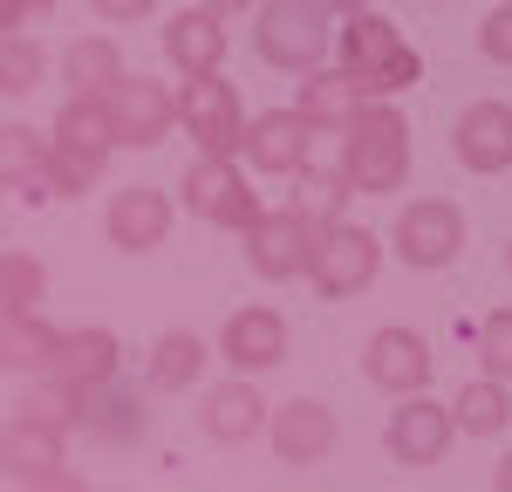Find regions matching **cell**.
<instances>
[{
    "instance_id": "cell-12",
    "label": "cell",
    "mask_w": 512,
    "mask_h": 492,
    "mask_svg": "<svg viewBox=\"0 0 512 492\" xmlns=\"http://www.w3.org/2000/svg\"><path fill=\"white\" fill-rule=\"evenodd\" d=\"M171 219H178L171 192H158V185H130V192H117V199H110L103 233H110V246H117V253H158V246L171 240Z\"/></svg>"
},
{
    "instance_id": "cell-15",
    "label": "cell",
    "mask_w": 512,
    "mask_h": 492,
    "mask_svg": "<svg viewBox=\"0 0 512 492\" xmlns=\"http://www.w3.org/2000/svg\"><path fill=\"white\" fill-rule=\"evenodd\" d=\"M267 438H274L280 465H321L335 451V438H342V424H335V410L321 404V397H294V404L274 410Z\"/></svg>"
},
{
    "instance_id": "cell-18",
    "label": "cell",
    "mask_w": 512,
    "mask_h": 492,
    "mask_svg": "<svg viewBox=\"0 0 512 492\" xmlns=\"http://www.w3.org/2000/svg\"><path fill=\"white\" fill-rule=\"evenodd\" d=\"M308 137H315V123L301 117V110H267V117H253V130H246V164L267 171V178H301Z\"/></svg>"
},
{
    "instance_id": "cell-14",
    "label": "cell",
    "mask_w": 512,
    "mask_h": 492,
    "mask_svg": "<svg viewBox=\"0 0 512 492\" xmlns=\"http://www.w3.org/2000/svg\"><path fill=\"white\" fill-rule=\"evenodd\" d=\"M117 130L130 151H151L171 137V123H178V89H164L158 76H123L117 82Z\"/></svg>"
},
{
    "instance_id": "cell-28",
    "label": "cell",
    "mask_w": 512,
    "mask_h": 492,
    "mask_svg": "<svg viewBox=\"0 0 512 492\" xmlns=\"http://www.w3.org/2000/svg\"><path fill=\"white\" fill-rule=\"evenodd\" d=\"M41 294H48V267L35 253L7 246L0 253V315H41Z\"/></svg>"
},
{
    "instance_id": "cell-21",
    "label": "cell",
    "mask_w": 512,
    "mask_h": 492,
    "mask_svg": "<svg viewBox=\"0 0 512 492\" xmlns=\"http://www.w3.org/2000/svg\"><path fill=\"white\" fill-rule=\"evenodd\" d=\"M55 144H76V151H96V158H110L123 144L117 130V103L110 96H69L62 110H55V130H48Z\"/></svg>"
},
{
    "instance_id": "cell-24",
    "label": "cell",
    "mask_w": 512,
    "mask_h": 492,
    "mask_svg": "<svg viewBox=\"0 0 512 492\" xmlns=\"http://www.w3.org/2000/svg\"><path fill=\"white\" fill-rule=\"evenodd\" d=\"M62 76L76 82L69 96H117V82L130 76V69H123V48L110 35H82V41H69V55H62Z\"/></svg>"
},
{
    "instance_id": "cell-2",
    "label": "cell",
    "mask_w": 512,
    "mask_h": 492,
    "mask_svg": "<svg viewBox=\"0 0 512 492\" xmlns=\"http://www.w3.org/2000/svg\"><path fill=\"white\" fill-rule=\"evenodd\" d=\"M342 171L362 199H383V192H403L410 178V123L396 103H362L342 130Z\"/></svg>"
},
{
    "instance_id": "cell-5",
    "label": "cell",
    "mask_w": 512,
    "mask_h": 492,
    "mask_svg": "<svg viewBox=\"0 0 512 492\" xmlns=\"http://www.w3.org/2000/svg\"><path fill=\"white\" fill-rule=\"evenodd\" d=\"M321 226L315 212H301V205H280V212H260V226L246 233V260H253V274L260 281H294V274H308L321 253Z\"/></svg>"
},
{
    "instance_id": "cell-4",
    "label": "cell",
    "mask_w": 512,
    "mask_h": 492,
    "mask_svg": "<svg viewBox=\"0 0 512 492\" xmlns=\"http://www.w3.org/2000/svg\"><path fill=\"white\" fill-rule=\"evenodd\" d=\"M178 123L198 144V158H239L246 151V130L253 117L239 110V89L226 76H185L178 89Z\"/></svg>"
},
{
    "instance_id": "cell-40",
    "label": "cell",
    "mask_w": 512,
    "mask_h": 492,
    "mask_svg": "<svg viewBox=\"0 0 512 492\" xmlns=\"http://www.w3.org/2000/svg\"><path fill=\"white\" fill-rule=\"evenodd\" d=\"M321 7H328V14H335V21H349V14H362V7H369V0H321Z\"/></svg>"
},
{
    "instance_id": "cell-1",
    "label": "cell",
    "mask_w": 512,
    "mask_h": 492,
    "mask_svg": "<svg viewBox=\"0 0 512 492\" xmlns=\"http://www.w3.org/2000/svg\"><path fill=\"white\" fill-rule=\"evenodd\" d=\"M335 55H342L349 82L362 89V103H390L396 89H410L424 76V55L403 41V28L383 21V14H369V7L335 28Z\"/></svg>"
},
{
    "instance_id": "cell-41",
    "label": "cell",
    "mask_w": 512,
    "mask_h": 492,
    "mask_svg": "<svg viewBox=\"0 0 512 492\" xmlns=\"http://www.w3.org/2000/svg\"><path fill=\"white\" fill-rule=\"evenodd\" d=\"M506 267H512V246H506Z\"/></svg>"
},
{
    "instance_id": "cell-13",
    "label": "cell",
    "mask_w": 512,
    "mask_h": 492,
    "mask_svg": "<svg viewBox=\"0 0 512 492\" xmlns=\"http://www.w3.org/2000/svg\"><path fill=\"white\" fill-rule=\"evenodd\" d=\"M451 158L478 171V178H492V171H512V103H472V110H458L451 123Z\"/></svg>"
},
{
    "instance_id": "cell-27",
    "label": "cell",
    "mask_w": 512,
    "mask_h": 492,
    "mask_svg": "<svg viewBox=\"0 0 512 492\" xmlns=\"http://www.w3.org/2000/svg\"><path fill=\"white\" fill-rule=\"evenodd\" d=\"M205 342H198L192 328H171L151 342V390H192L198 376H205Z\"/></svg>"
},
{
    "instance_id": "cell-23",
    "label": "cell",
    "mask_w": 512,
    "mask_h": 492,
    "mask_svg": "<svg viewBox=\"0 0 512 492\" xmlns=\"http://www.w3.org/2000/svg\"><path fill=\"white\" fill-rule=\"evenodd\" d=\"M294 110L315 130H349V117L362 110V89L349 82V69H308L294 89Z\"/></svg>"
},
{
    "instance_id": "cell-38",
    "label": "cell",
    "mask_w": 512,
    "mask_h": 492,
    "mask_svg": "<svg viewBox=\"0 0 512 492\" xmlns=\"http://www.w3.org/2000/svg\"><path fill=\"white\" fill-rule=\"evenodd\" d=\"M28 492H82V486H76V472H55V479H35Z\"/></svg>"
},
{
    "instance_id": "cell-16",
    "label": "cell",
    "mask_w": 512,
    "mask_h": 492,
    "mask_svg": "<svg viewBox=\"0 0 512 492\" xmlns=\"http://www.w3.org/2000/svg\"><path fill=\"white\" fill-rule=\"evenodd\" d=\"M226 48H233L226 14H212V7H185V14L164 21V62L185 69V76H219Z\"/></svg>"
},
{
    "instance_id": "cell-11",
    "label": "cell",
    "mask_w": 512,
    "mask_h": 492,
    "mask_svg": "<svg viewBox=\"0 0 512 492\" xmlns=\"http://www.w3.org/2000/svg\"><path fill=\"white\" fill-rule=\"evenodd\" d=\"M219 356L233 363V376H260V369L287 363V315L280 308H233L219 328Z\"/></svg>"
},
{
    "instance_id": "cell-19",
    "label": "cell",
    "mask_w": 512,
    "mask_h": 492,
    "mask_svg": "<svg viewBox=\"0 0 512 492\" xmlns=\"http://www.w3.org/2000/svg\"><path fill=\"white\" fill-rule=\"evenodd\" d=\"M274 424V404L233 376V383H219V390H205V438H219V445H246V438H260Z\"/></svg>"
},
{
    "instance_id": "cell-29",
    "label": "cell",
    "mask_w": 512,
    "mask_h": 492,
    "mask_svg": "<svg viewBox=\"0 0 512 492\" xmlns=\"http://www.w3.org/2000/svg\"><path fill=\"white\" fill-rule=\"evenodd\" d=\"M48 151H55V137H41L28 123H7L0 130V178H7V192H28V178L48 171Z\"/></svg>"
},
{
    "instance_id": "cell-36",
    "label": "cell",
    "mask_w": 512,
    "mask_h": 492,
    "mask_svg": "<svg viewBox=\"0 0 512 492\" xmlns=\"http://www.w3.org/2000/svg\"><path fill=\"white\" fill-rule=\"evenodd\" d=\"M103 21H144V14H158V0H89Z\"/></svg>"
},
{
    "instance_id": "cell-30",
    "label": "cell",
    "mask_w": 512,
    "mask_h": 492,
    "mask_svg": "<svg viewBox=\"0 0 512 492\" xmlns=\"http://www.w3.org/2000/svg\"><path fill=\"white\" fill-rule=\"evenodd\" d=\"M89 431L110 438V445H130V438H144V404L123 397L117 383H110V390H96V404H89Z\"/></svg>"
},
{
    "instance_id": "cell-31",
    "label": "cell",
    "mask_w": 512,
    "mask_h": 492,
    "mask_svg": "<svg viewBox=\"0 0 512 492\" xmlns=\"http://www.w3.org/2000/svg\"><path fill=\"white\" fill-rule=\"evenodd\" d=\"M96 178H103V158H96V151H76V144H55V151H48V171H41V185L62 192V199L89 192Z\"/></svg>"
},
{
    "instance_id": "cell-20",
    "label": "cell",
    "mask_w": 512,
    "mask_h": 492,
    "mask_svg": "<svg viewBox=\"0 0 512 492\" xmlns=\"http://www.w3.org/2000/svg\"><path fill=\"white\" fill-rule=\"evenodd\" d=\"M62 349H69V335L48 328L41 315H0V356H7V369H21V376H55V369H62Z\"/></svg>"
},
{
    "instance_id": "cell-6",
    "label": "cell",
    "mask_w": 512,
    "mask_h": 492,
    "mask_svg": "<svg viewBox=\"0 0 512 492\" xmlns=\"http://www.w3.org/2000/svg\"><path fill=\"white\" fill-rule=\"evenodd\" d=\"M185 212L205 219V226H226V233H253L260 226V199L239 178V158H198L185 171Z\"/></svg>"
},
{
    "instance_id": "cell-26",
    "label": "cell",
    "mask_w": 512,
    "mask_h": 492,
    "mask_svg": "<svg viewBox=\"0 0 512 492\" xmlns=\"http://www.w3.org/2000/svg\"><path fill=\"white\" fill-rule=\"evenodd\" d=\"M89 404H96V390H82L69 376H41L35 390L21 397V417H41V424H55V431H82V424H89Z\"/></svg>"
},
{
    "instance_id": "cell-39",
    "label": "cell",
    "mask_w": 512,
    "mask_h": 492,
    "mask_svg": "<svg viewBox=\"0 0 512 492\" xmlns=\"http://www.w3.org/2000/svg\"><path fill=\"white\" fill-rule=\"evenodd\" d=\"M492 492H512V451L499 458V465H492Z\"/></svg>"
},
{
    "instance_id": "cell-3",
    "label": "cell",
    "mask_w": 512,
    "mask_h": 492,
    "mask_svg": "<svg viewBox=\"0 0 512 492\" xmlns=\"http://www.w3.org/2000/svg\"><path fill=\"white\" fill-rule=\"evenodd\" d=\"M328 21H335V14H328L321 0H267V7L253 14V48H260V62L308 76V69H321V55L335 48V28H328Z\"/></svg>"
},
{
    "instance_id": "cell-32",
    "label": "cell",
    "mask_w": 512,
    "mask_h": 492,
    "mask_svg": "<svg viewBox=\"0 0 512 492\" xmlns=\"http://www.w3.org/2000/svg\"><path fill=\"white\" fill-rule=\"evenodd\" d=\"M41 48H35V35H7L0 41V89L7 96H28V89H41Z\"/></svg>"
},
{
    "instance_id": "cell-7",
    "label": "cell",
    "mask_w": 512,
    "mask_h": 492,
    "mask_svg": "<svg viewBox=\"0 0 512 492\" xmlns=\"http://www.w3.org/2000/svg\"><path fill=\"white\" fill-rule=\"evenodd\" d=\"M390 240H396V253H403V267L437 274V267H451L458 246H465V212H458L451 199H410L403 212H396Z\"/></svg>"
},
{
    "instance_id": "cell-34",
    "label": "cell",
    "mask_w": 512,
    "mask_h": 492,
    "mask_svg": "<svg viewBox=\"0 0 512 492\" xmlns=\"http://www.w3.org/2000/svg\"><path fill=\"white\" fill-rule=\"evenodd\" d=\"M478 48H485V62H499V69H512V0L485 14V28H478Z\"/></svg>"
},
{
    "instance_id": "cell-17",
    "label": "cell",
    "mask_w": 512,
    "mask_h": 492,
    "mask_svg": "<svg viewBox=\"0 0 512 492\" xmlns=\"http://www.w3.org/2000/svg\"><path fill=\"white\" fill-rule=\"evenodd\" d=\"M0 465H7L21 486L55 479V472H69V431H55V424H41V417H21V410H14V424L0 431Z\"/></svg>"
},
{
    "instance_id": "cell-25",
    "label": "cell",
    "mask_w": 512,
    "mask_h": 492,
    "mask_svg": "<svg viewBox=\"0 0 512 492\" xmlns=\"http://www.w3.org/2000/svg\"><path fill=\"white\" fill-rule=\"evenodd\" d=\"M451 410H458V431H465V438H499L512 424V383L478 376V383H465V390L451 397Z\"/></svg>"
},
{
    "instance_id": "cell-8",
    "label": "cell",
    "mask_w": 512,
    "mask_h": 492,
    "mask_svg": "<svg viewBox=\"0 0 512 492\" xmlns=\"http://www.w3.org/2000/svg\"><path fill=\"white\" fill-rule=\"evenodd\" d=\"M383 274V240L369 233V226H328L321 233V253L315 267H308V281H315L321 301H349V294H362V287Z\"/></svg>"
},
{
    "instance_id": "cell-9",
    "label": "cell",
    "mask_w": 512,
    "mask_h": 492,
    "mask_svg": "<svg viewBox=\"0 0 512 492\" xmlns=\"http://www.w3.org/2000/svg\"><path fill=\"white\" fill-rule=\"evenodd\" d=\"M458 438V410L437 404V397H396L390 424H383V451H390L396 465H437L444 451Z\"/></svg>"
},
{
    "instance_id": "cell-10",
    "label": "cell",
    "mask_w": 512,
    "mask_h": 492,
    "mask_svg": "<svg viewBox=\"0 0 512 492\" xmlns=\"http://www.w3.org/2000/svg\"><path fill=\"white\" fill-rule=\"evenodd\" d=\"M362 376L376 383V390H390V397H417L424 383H431V342L417 335V328H376L369 342H362Z\"/></svg>"
},
{
    "instance_id": "cell-33",
    "label": "cell",
    "mask_w": 512,
    "mask_h": 492,
    "mask_svg": "<svg viewBox=\"0 0 512 492\" xmlns=\"http://www.w3.org/2000/svg\"><path fill=\"white\" fill-rule=\"evenodd\" d=\"M478 369L512 383V308H492L485 328H478Z\"/></svg>"
},
{
    "instance_id": "cell-22",
    "label": "cell",
    "mask_w": 512,
    "mask_h": 492,
    "mask_svg": "<svg viewBox=\"0 0 512 492\" xmlns=\"http://www.w3.org/2000/svg\"><path fill=\"white\" fill-rule=\"evenodd\" d=\"M117 369H123L117 328L89 322V328L69 335V349H62V369H55V376H69V383H82V390H110V383H117Z\"/></svg>"
},
{
    "instance_id": "cell-37",
    "label": "cell",
    "mask_w": 512,
    "mask_h": 492,
    "mask_svg": "<svg viewBox=\"0 0 512 492\" xmlns=\"http://www.w3.org/2000/svg\"><path fill=\"white\" fill-rule=\"evenodd\" d=\"M198 7H212V14H226V21H239V14H260L267 0H198Z\"/></svg>"
},
{
    "instance_id": "cell-35",
    "label": "cell",
    "mask_w": 512,
    "mask_h": 492,
    "mask_svg": "<svg viewBox=\"0 0 512 492\" xmlns=\"http://www.w3.org/2000/svg\"><path fill=\"white\" fill-rule=\"evenodd\" d=\"M48 14H55V0H0V28L7 35H35Z\"/></svg>"
}]
</instances>
